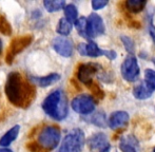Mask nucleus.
Returning a JSON list of instances; mask_svg holds the SVG:
<instances>
[{
	"instance_id": "f257e3e1",
	"label": "nucleus",
	"mask_w": 155,
	"mask_h": 152,
	"mask_svg": "<svg viewBox=\"0 0 155 152\" xmlns=\"http://www.w3.org/2000/svg\"><path fill=\"white\" fill-rule=\"evenodd\" d=\"M4 92L8 101L18 108L25 109L33 103L36 95L34 86L19 72H11L6 78Z\"/></svg>"
},
{
	"instance_id": "f03ea898",
	"label": "nucleus",
	"mask_w": 155,
	"mask_h": 152,
	"mask_svg": "<svg viewBox=\"0 0 155 152\" xmlns=\"http://www.w3.org/2000/svg\"><path fill=\"white\" fill-rule=\"evenodd\" d=\"M42 110L55 121H62L68 115V101L64 92L55 90L50 93L42 103Z\"/></svg>"
},
{
	"instance_id": "7ed1b4c3",
	"label": "nucleus",
	"mask_w": 155,
	"mask_h": 152,
	"mask_svg": "<svg viewBox=\"0 0 155 152\" xmlns=\"http://www.w3.org/2000/svg\"><path fill=\"white\" fill-rule=\"evenodd\" d=\"M86 137L81 129H73L63 138L58 152H81L84 147Z\"/></svg>"
},
{
	"instance_id": "20e7f679",
	"label": "nucleus",
	"mask_w": 155,
	"mask_h": 152,
	"mask_svg": "<svg viewBox=\"0 0 155 152\" xmlns=\"http://www.w3.org/2000/svg\"><path fill=\"white\" fill-rule=\"evenodd\" d=\"M61 137L60 130L55 126H47L38 135V145L45 150H53L58 146Z\"/></svg>"
},
{
	"instance_id": "39448f33",
	"label": "nucleus",
	"mask_w": 155,
	"mask_h": 152,
	"mask_svg": "<svg viewBox=\"0 0 155 152\" xmlns=\"http://www.w3.org/2000/svg\"><path fill=\"white\" fill-rule=\"evenodd\" d=\"M78 52L80 55L88 56V57H99V56H106L109 59L114 60L117 57V54L115 51L111 50H102L93 41H90L88 43H80L78 45Z\"/></svg>"
},
{
	"instance_id": "423d86ee",
	"label": "nucleus",
	"mask_w": 155,
	"mask_h": 152,
	"mask_svg": "<svg viewBox=\"0 0 155 152\" xmlns=\"http://www.w3.org/2000/svg\"><path fill=\"white\" fill-rule=\"evenodd\" d=\"M71 107L77 113L88 115L95 110V101L91 95L80 94L72 101Z\"/></svg>"
},
{
	"instance_id": "0eeeda50",
	"label": "nucleus",
	"mask_w": 155,
	"mask_h": 152,
	"mask_svg": "<svg viewBox=\"0 0 155 152\" xmlns=\"http://www.w3.org/2000/svg\"><path fill=\"white\" fill-rule=\"evenodd\" d=\"M120 71L124 80L128 82L135 81L139 75V66L136 57L133 55L127 56L120 67Z\"/></svg>"
},
{
	"instance_id": "6e6552de",
	"label": "nucleus",
	"mask_w": 155,
	"mask_h": 152,
	"mask_svg": "<svg viewBox=\"0 0 155 152\" xmlns=\"http://www.w3.org/2000/svg\"><path fill=\"white\" fill-rule=\"evenodd\" d=\"M32 41H33V37L30 35L21 36V37H17V38L13 39L10 47H8V54H6V57H5L6 62H8V64H12L15 56L20 53V52H22L25 48L29 47L32 43Z\"/></svg>"
},
{
	"instance_id": "1a4fd4ad",
	"label": "nucleus",
	"mask_w": 155,
	"mask_h": 152,
	"mask_svg": "<svg viewBox=\"0 0 155 152\" xmlns=\"http://www.w3.org/2000/svg\"><path fill=\"white\" fill-rule=\"evenodd\" d=\"M104 33V25L101 17L97 14H91L88 17L87 23V35L88 38H94Z\"/></svg>"
},
{
	"instance_id": "9d476101",
	"label": "nucleus",
	"mask_w": 155,
	"mask_h": 152,
	"mask_svg": "<svg viewBox=\"0 0 155 152\" xmlns=\"http://www.w3.org/2000/svg\"><path fill=\"white\" fill-rule=\"evenodd\" d=\"M100 70V67L97 64L89 62V64H80L77 70V78L84 84H90L93 82V76L97 74Z\"/></svg>"
},
{
	"instance_id": "9b49d317",
	"label": "nucleus",
	"mask_w": 155,
	"mask_h": 152,
	"mask_svg": "<svg viewBox=\"0 0 155 152\" xmlns=\"http://www.w3.org/2000/svg\"><path fill=\"white\" fill-rule=\"evenodd\" d=\"M88 146L90 150L93 152H104L110 147V145H109V140L106 134L96 133L89 138Z\"/></svg>"
},
{
	"instance_id": "f8f14e48",
	"label": "nucleus",
	"mask_w": 155,
	"mask_h": 152,
	"mask_svg": "<svg viewBox=\"0 0 155 152\" xmlns=\"http://www.w3.org/2000/svg\"><path fill=\"white\" fill-rule=\"evenodd\" d=\"M53 49L63 57H70L73 54V45L71 40L64 37H57L53 40Z\"/></svg>"
},
{
	"instance_id": "ddd939ff",
	"label": "nucleus",
	"mask_w": 155,
	"mask_h": 152,
	"mask_svg": "<svg viewBox=\"0 0 155 152\" xmlns=\"http://www.w3.org/2000/svg\"><path fill=\"white\" fill-rule=\"evenodd\" d=\"M129 114L126 111H116L113 112L109 118V126L111 129H119L124 128L129 123Z\"/></svg>"
},
{
	"instance_id": "4468645a",
	"label": "nucleus",
	"mask_w": 155,
	"mask_h": 152,
	"mask_svg": "<svg viewBox=\"0 0 155 152\" xmlns=\"http://www.w3.org/2000/svg\"><path fill=\"white\" fill-rule=\"evenodd\" d=\"M153 91L146 81H141L133 88V95L136 99H147L152 96Z\"/></svg>"
},
{
	"instance_id": "2eb2a0df",
	"label": "nucleus",
	"mask_w": 155,
	"mask_h": 152,
	"mask_svg": "<svg viewBox=\"0 0 155 152\" xmlns=\"http://www.w3.org/2000/svg\"><path fill=\"white\" fill-rule=\"evenodd\" d=\"M59 79H60V75L57 74V73H52V74L43 76V77H34V76L31 77V81L33 84H38V86L43 87V88L56 84Z\"/></svg>"
},
{
	"instance_id": "dca6fc26",
	"label": "nucleus",
	"mask_w": 155,
	"mask_h": 152,
	"mask_svg": "<svg viewBox=\"0 0 155 152\" xmlns=\"http://www.w3.org/2000/svg\"><path fill=\"white\" fill-rule=\"evenodd\" d=\"M19 130H20V126L16 125L14 127H12L1 138H0V146L1 147H8V145H11L15 140L17 138L19 134Z\"/></svg>"
},
{
	"instance_id": "f3484780",
	"label": "nucleus",
	"mask_w": 155,
	"mask_h": 152,
	"mask_svg": "<svg viewBox=\"0 0 155 152\" xmlns=\"http://www.w3.org/2000/svg\"><path fill=\"white\" fill-rule=\"evenodd\" d=\"M43 5H45V10L50 13L58 12L61 8H65V2L62 0H45L43 2Z\"/></svg>"
},
{
	"instance_id": "a211bd4d",
	"label": "nucleus",
	"mask_w": 155,
	"mask_h": 152,
	"mask_svg": "<svg viewBox=\"0 0 155 152\" xmlns=\"http://www.w3.org/2000/svg\"><path fill=\"white\" fill-rule=\"evenodd\" d=\"M147 1L146 0H128L126 2V8L129 12L139 13L145 8Z\"/></svg>"
},
{
	"instance_id": "6ab92c4d",
	"label": "nucleus",
	"mask_w": 155,
	"mask_h": 152,
	"mask_svg": "<svg viewBox=\"0 0 155 152\" xmlns=\"http://www.w3.org/2000/svg\"><path fill=\"white\" fill-rule=\"evenodd\" d=\"M72 31V23L67 18H61L56 28V32L62 36H67Z\"/></svg>"
},
{
	"instance_id": "aec40b11",
	"label": "nucleus",
	"mask_w": 155,
	"mask_h": 152,
	"mask_svg": "<svg viewBox=\"0 0 155 152\" xmlns=\"http://www.w3.org/2000/svg\"><path fill=\"white\" fill-rule=\"evenodd\" d=\"M64 15L65 18L70 21L71 23H75L77 21V16H78V12L77 8L74 4H68L64 8Z\"/></svg>"
},
{
	"instance_id": "412c9836",
	"label": "nucleus",
	"mask_w": 155,
	"mask_h": 152,
	"mask_svg": "<svg viewBox=\"0 0 155 152\" xmlns=\"http://www.w3.org/2000/svg\"><path fill=\"white\" fill-rule=\"evenodd\" d=\"M87 23H88V18H86V17H80L75 22L76 29H77L79 35L84 38H88V35H87Z\"/></svg>"
},
{
	"instance_id": "4be33fe9",
	"label": "nucleus",
	"mask_w": 155,
	"mask_h": 152,
	"mask_svg": "<svg viewBox=\"0 0 155 152\" xmlns=\"http://www.w3.org/2000/svg\"><path fill=\"white\" fill-rule=\"evenodd\" d=\"M13 32L12 25L8 21L6 17L4 15L0 14V33L3 35H11Z\"/></svg>"
},
{
	"instance_id": "5701e85b",
	"label": "nucleus",
	"mask_w": 155,
	"mask_h": 152,
	"mask_svg": "<svg viewBox=\"0 0 155 152\" xmlns=\"http://www.w3.org/2000/svg\"><path fill=\"white\" fill-rule=\"evenodd\" d=\"M145 81L152 89L155 90V71L151 69H147L145 71Z\"/></svg>"
},
{
	"instance_id": "b1692460",
	"label": "nucleus",
	"mask_w": 155,
	"mask_h": 152,
	"mask_svg": "<svg viewBox=\"0 0 155 152\" xmlns=\"http://www.w3.org/2000/svg\"><path fill=\"white\" fill-rule=\"evenodd\" d=\"M90 121L94 124V125H96L97 127L104 128V126H106V116H104V113L99 112V113H96L95 115H93Z\"/></svg>"
},
{
	"instance_id": "393cba45",
	"label": "nucleus",
	"mask_w": 155,
	"mask_h": 152,
	"mask_svg": "<svg viewBox=\"0 0 155 152\" xmlns=\"http://www.w3.org/2000/svg\"><path fill=\"white\" fill-rule=\"evenodd\" d=\"M88 87L90 88V90L92 91L94 96L98 99H102L104 97V92L101 90V88L99 87V84H97L96 82H91L90 84H88Z\"/></svg>"
},
{
	"instance_id": "a878e982",
	"label": "nucleus",
	"mask_w": 155,
	"mask_h": 152,
	"mask_svg": "<svg viewBox=\"0 0 155 152\" xmlns=\"http://www.w3.org/2000/svg\"><path fill=\"white\" fill-rule=\"evenodd\" d=\"M119 148L121 149L123 152H137L135 147L129 142V140H121V143L119 144Z\"/></svg>"
},
{
	"instance_id": "bb28decb",
	"label": "nucleus",
	"mask_w": 155,
	"mask_h": 152,
	"mask_svg": "<svg viewBox=\"0 0 155 152\" xmlns=\"http://www.w3.org/2000/svg\"><path fill=\"white\" fill-rule=\"evenodd\" d=\"M121 41H123L124 48L129 53H133L134 52V42L130 37L128 36H121Z\"/></svg>"
},
{
	"instance_id": "cd10ccee",
	"label": "nucleus",
	"mask_w": 155,
	"mask_h": 152,
	"mask_svg": "<svg viewBox=\"0 0 155 152\" xmlns=\"http://www.w3.org/2000/svg\"><path fill=\"white\" fill-rule=\"evenodd\" d=\"M107 4H108V1L106 0H93L92 8L94 10H100V8H104Z\"/></svg>"
},
{
	"instance_id": "c85d7f7f",
	"label": "nucleus",
	"mask_w": 155,
	"mask_h": 152,
	"mask_svg": "<svg viewBox=\"0 0 155 152\" xmlns=\"http://www.w3.org/2000/svg\"><path fill=\"white\" fill-rule=\"evenodd\" d=\"M149 33H150V36H151L152 40H153V42L155 43V27L152 23H150V25H149Z\"/></svg>"
},
{
	"instance_id": "c756f323",
	"label": "nucleus",
	"mask_w": 155,
	"mask_h": 152,
	"mask_svg": "<svg viewBox=\"0 0 155 152\" xmlns=\"http://www.w3.org/2000/svg\"><path fill=\"white\" fill-rule=\"evenodd\" d=\"M0 152H13V151L10 150V149H8V148H1L0 149Z\"/></svg>"
},
{
	"instance_id": "7c9ffc66",
	"label": "nucleus",
	"mask_w": 155,
	"mask_h": 152,
	"mask_svg": "<svg viewBox=\"0 0 155 152\" xmlns=\"http://www.w3.org/2000/svg\"><path fill=\"white\" fill-rule=\"evenodd\" d=\"M1 52H2V41L0 39V54H1Z\"/></svg>"
},
{
	"instance_id": "2f4dec72",
	"label": "nucleus",
	"mask_w": 155,
	"mask_h": 152,
	"mask_svg": "<svg viewBox=\"0 0 155 152\" xmlns=\"http://www.w3.org/2000/svg\"><path fill=\"white\" fill-rule=\"evenodd\" d=\"M153 62H154V64H155V59H153Z\"/></svg>"
},
{
	"instance_id": "473e14b6",
	"label": "nucleus",
	"mask_w": 155,
	"mask_h": 152,
	"mask_svg": "<svg viewBox=\"0 0 155 152\" xmlns=\"http://www.w3.org/2000/svg\"><path fill=\"white\" fill-rule=\"evenodd\" d=\"M153 152H155V148H154V150H153Z\"/></svg>"
}]
</instances>
